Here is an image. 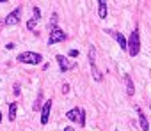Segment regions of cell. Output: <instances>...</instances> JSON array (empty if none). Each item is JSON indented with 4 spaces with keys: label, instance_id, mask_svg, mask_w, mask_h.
Masks as SVG:
<instances>
[{
    "label": "cell",
    "instance_id": "6da1fadb",
    "mask_svg": "<svg viewBox=\"0 0 151 131\" xmlns=\"http://www.w3.org/2000/svg\"><path fill=\"white\" fill-rule=\"evenodd\" d=\"M68 39V34L57 25V13L52 14V20H50V36H48V46L52 44H57V43H62Z\"/></svg>",
    "mask_w": 151,
    "mask_h": 131
},
{
    "label": "cell",
    "instance_id": "7a4b0ae2",
    "mask_svg": "<svg viewBox=\"0 0 151 131\" xmlns=\"http://www.w3.org/2000/svg\"><path fill=\"white\" fill-rule=\"evenodd\" d=\"M139 51H140V36H139V27H135L128 39V53L130 57H137Z\"/></svg>",
    "mask_w": 151,
    "mask_h": 131
},
{
    "label": "cell",
    "instance_id": "3957f363",
    "mask_svg": "<svg viewBox=\"0 0 151 131\" xmlns=\"http://www.w3.org/2000/svg\"><path fill=\"white\" fill-rule=\"evenodd\" d=\"M16 60H18V62H22V64L37 66V64H41L43 55H41V53H36V51H22V53L16 57Z\"/></svg>",
    "mask_w": 151,
    "mask_h": 131
},
{
    "label": "cell",
    "instance_id": "277c9868",
    "mask_svg": "<svg viewBox=\"0 0 151 131\" xmlns=\"http://www.w3.org/2000/svg\"><path fill=\"white\" fill-rule=\"evenodd\" d=\"M66 119L71 120V122H77V124H80L84 127L86 126V110L80 108V106H75V108L66 112Z\"/></svg>",
    "mask_w": 151,
    "mask_h": 131
},
{
    "label": "cell",
    "instance_id": "5b68a950",
    "mask_svg": "<svg viewBox=\"0 0 151 131\" xmlns=\"http://www.w3.org/2000/svg\"><path fill=\"white\" fill-rule=\"evenodd\" d=\"M55 60H57V64H59L60 73H68V71H71V69L77 68V62H75V60H69V58L64 57V55H57Z\"/></svg>",
    "mask_w": 151,
    "mask_h": 131
},
{
    "label": "cell",
    "instance_id": "8992f818",
    "mask_svg": "<svg viewBox=\"0 0 151 131\" xmlns=\"http://www.w3.org/2000/svg\"><path fill=\"white\" fill-rule=\"evenodd\" d=\"M20 18H22V6H18L16 9H13V11L6 16L4 23H6L7 27H14V25H18V23H20Z\"/></svg>",
    "mask_w": 151,
    "mask_h": 131
},
{
    "label": "cell",
    "instance_id": "52a82bcc",
    "mask_svg": "<svg viewBox=\"0 0 151 131\" xmlns=\"http://www.w3.org/2000/svg\"><path fill=\"white\" fill-rule=\"evenodd\" d=\"M105 32H107L109 36H112V37H114V39H116V41L119 43L121 50H126V51H128V39H126V37L123 36V32H116V30H109V28H107Z\"/></svg>",
    "mask_w": 151,
    "mask_h": 131
},
{
    "label": "cell",
    "instance_id": "ba28073f",
    "mask_svg": "<svg viewBox=\"0 0 151 131\" xmlns=\"http://www.w3.org/2000/svg\"><path fill=\"white\" fill-rule=\"evenodd\" d=\"M52 99H46L45 105H43V110H41V124H48L50 120V112H52Z\"/></svg>",
    "mask_w": 151,
    "mask_h": 131
},
{
    "label": "cell",
    "instance_id": "9c48e42d",
    "mask_svg": "<svg viewBox=\"0 0 151 131\" xmlns=\"http://www.w3.org/2000/svg\"><path fill=\"white\" fill-rule=\"evenodd\" d=\"M135 112H137V115H139V124H140L142 131H149V122H147V117L144 115L142 108H140V106H135Z\"/></svg>",
    "mask_w": 151,
    "mask_h": 131
},
{
    "label": "cell",
    "instance_id": "30bf717a",
    "mask_svg": "<svg viewBox=\"0 0 151 131\" xmlns=\"http://www.w3.org/2000/svg\"><path fill=\"white\" fill-rule=\"evenodd\" d=\"M123 80H124V85H126V94H128V96H133V94H135V85H133L132 76H130V75H124Z\"/></svg>",
    "mask_w": 151,
    "mask_h": 131
},
{
    "label": "cell",
    "instance_id": "8fae6325",
    "mask_svg": "<svg viewBox=\"0 0 151 131\" xmlns=\"http://www.w3.org/2000/svg\"><path fill=\"white\" fill-rule=\"evenodd\" d=\"M107 2L105 0H98V16H100V20H105L107 18Z\"/></svg>",
    "mask_w": 151,
    "mask_h": 131
},
{
    "label": "cell",
    "instance_id": "7c38bea8",
    "mask_svg": "<svg viewBox=\"0 0 151 131\" xmlns=\"http://www.w3.org/2000/svg\"><path fill=\"white\" fill-rule=\"evenodd\" d=\"M43 90H39V94H37V99H36V103L32 105V110L34 112H41L43 110Z\"/></svg>",
    "mask_w": 151,
    "mask_h": 131
},
{
    "label": "cell",
    "instance_id": "4fadbf2b",
    "mask_svg": "<svg viewBox=\"0 0 151 131\" xmlns=\"http://www.w3.org/2000/svg\"><path fill=\"white\" fill-rule=\"evenodd\" d=\"M91 73H93L94 82H101V80H103V75H101V73H100V69L96 68V64H94V66H91Z\"/></svg>",
    "mask_w": 151,
    "mask_h": 131
},
{
    "label": "cell",
    "instance_id": "5bb4252c",
    "mask_svg": "<svg viewBox=\"0 0 151 131\" xmlns=\"http://www.w3.org/2000/svg\"><path fill=\"white\" fill-rule=\"evenodd\" d=\"M16 110H18V105L16 103H11L9 105V120H14L16 119Z\"/></svg>",
    "mask_w": 151,
    "mask_h": 131
},
{
    "label": "cell",
    "instance_id": "9a60e30c",
    "mask_svg": "<svg viewBox=\"0 0 151 131\" xmlns=\"http://www.w3.org/2000/svg\"><path fill=\"white\" fill-rule=\"evenodd\" d=\"M87 57H89V64L94 66V64H96V50H94V46L89 48V55H87Z\"/></svg>",
    "mask_w": 151,
    "mask_h": 131
},
{
    "label": "cell",
    "instance_id": "2e32d148",
    "mask_svg": "<svg viewBox=\"0 0 151 131\" xmlns=\"http://www.w3.org/2000/svg\"><path fill=\"white\" fill-rule=\"evenodd\" d=\"M37 23H39V20H37V18H30V20L27 21V28H29V30H34Z\"/></svg>",
    "mask_w": 151,
    "mask_h": 131
},
{
    "label": "cell",
    "instance_id": "e0dca14e",
    "mask_svg": "<svg viewBox=\"0 0 151 131\" xmlns=\"http://www.w3.org/2000/svg\"><path fill=\"white\" fill-rule=\"evenodd\" d=\"M32 13H34V18H37V20L41 18V11H39V7H34V9H32Z\"/></svg>",
    "mask_w": 151,
    "mask_h": 131
},
{
    "label": "cell",
    "instance_id": "ac0fdd59",
    "mask_svg": "<svg viewBox=\"0 0 151 131\" xmlns=\"http://www.w3.org/2000/svg\"><path fill=\"white\" fill-rule=\"evenodd\" d=\"M71 58H77L78 57V50H69V53H68Z\"/></svg>",
    "mask_w": 151,
    "mask_h": 131
},
{
    "label": "cell",
    "instance_id": "d6986e66",
    "mask_svg": "<svg viewBox=\"0 0 151 131\" xmlns=\"http://www.w3.org/2000/svg\"><path fill=\"white\" fill-rule=\"evenodd\" d=\"M14 96H20V83H14V89H13Z\"/></svg>",
    "mask_w": 151,
    "mask_h": 131
},
{
    "label": "cell",
    "instance_id": "ffe728a7",
    "mask_svg": "<svg viewBox=\"0 0 151 131\" xmlns=\"http://www.w3.org/2000/svg\"><path fill=\"white\" fill-rule=\"evenodd\" d=\"M69 92V85L68 83H62V94H68Z\"/></svg>",
    "mask_w": 151,
    "mask_h": 131
},
{
    "label": "cell",
    "instance_id": "44dd1931",
    "mask_svg": "<svg viewBox=\"0 0 151 131\" xmlns=\"http://www.w3.org/2000/svg\"><path fill=\"white\" fill-rule=\"evenodd\" d=\"M6 48H7V50H13V48H14V44H13V43H7V44H6Z\"/></svg>",
    "mask_w": 151,
    "mask_h": 131
},
{
    "label": "cell",
    "instance_id": "7402d4cb",
    "mask_svg": "<svg viewBox=\"0 0 151 131\" xmlns=\"http://www.w3.org/2000/svg\"><path fill=\"white\" fill-rule=\"evenodd\" d=\"M62 131H75V129H73V127H71V126H68V127H64V129H62Z\"/></svg>",
    "mask_w": 151,
    "mask_h": 131
},
{
    "label": "cell",
    "instance_id": "603a6c76",
    "mask_svg": "<svg viewBox=\"0 0 151 131\" xmlns=\"http://www.w3.org/2000/svg\"><path fill=\"white\" fill-rule=\"evenodd\" d=\"M0 122H2V113H0Z\"/></svg>",
    "mask_w": 151,
    "mask_h": 131
}]
</instances>
